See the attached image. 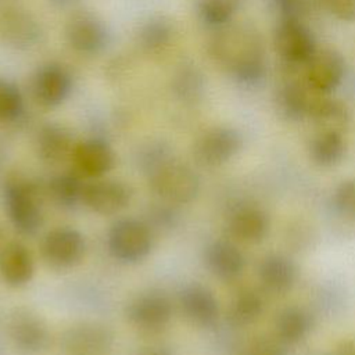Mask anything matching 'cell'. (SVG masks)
Segmentation results:
<instances>
[{
  "label": "cell",
  "instance_id": "cell-39",
  "mask_svg": "<svg viewBox=\"0 0 355 355\" xmlns=\"http://www.w3.org/2000/svg\"><path fill=\"white\" fill-rule=\"evenodd\" d=\"M0 237H1V225H0Z\"/></svg>",
  "mask_w": 355,
  "mask_h": 355
},
{
  "label": "cell",
  "instance_id": "cell-22",
  "mask_svg": "<svg viewBox=\"0 0 355 355\" xmlns=\"http://www.w3.org/2000/svg\"><path fill=\"white\" fill-rule=\"evenodd\" d=\"M72 135L60 123H46L36 135V153L47 164H60L72 155Z\"/></svg>",
  "mask_w": 355,
  "mask_h": 355
},
{
  "label": "cell",
  "instance_id": "cell-33",
  "mask_svg": "<svg viewBox=\"0 0 355 355\" xmlns=\"http://www.w3.org/2000/svg\"><path fill=\"white\" fill-rule=\"evenodd\" d=\"M333 204L343 218L355 222V178L344 179L336 186Z\"/></svg>",
  "mask_w": 355,
  "mask_h": 355
},
{
  "label": "cell",
  "instance_id": "cell-30",
  "mask_svg": "<svg viewBox=\"0 0 355 355\" xmlns=\"http://www.w3.org/2000/svg\"><path fill=\"white\" fill-rule=\"evenodd\" d=\"M172 89L183 101H194L198 98L202 89L201 73L193 65H183L173 76Z\"/></svg>",
  "mask_w": 355,
  "mask_h": 355
},
{
  "label": "cell",
  "instance_id": "cell-38",
  "mask_svg": "<svg viewBox=\"0 0 355 355\" xmlns=\"http://www.w3.org/2000/svg\"><path fill=\"white\" fill-rule=\"evenodd\" d=\"M150 355H165V354H162V352H153V354H150Z\"/></svg>",
  "mask_w": 355,
  "mask_h": 355
},
{
  "label": "cell",
  "instance_id": "cell-28",
  "mask_svg": "<svg viewBox=\"0 0 355 355\" xmlns=\"http://www.w3.org/2000/svg\"><path fill=\"white\" fill-rule=\"evenodd\" d=\"M308 118L318 126V129H329L343 132L348 122L349 114L343 103L320 94L312 105Z\"/></svg>",
  "mask_w": 355,
  "mask_h": 355
},
{
  "label": "cell",
  "instance_id": "cell-10",
  "mask_svg": "<svg viewBox=\"0 0 355 355\" xmlns=\"http://www.w3.org/2000/svg\"><path fill=\"white\" fill-rule=\"evenodd\" d=\"M128 320L140 330L157 331L172 318V302L161 291H147L130 300L125 308Z\"/></svg>",
  "mask_w": 355,
  "mask_h": 355
},
{
  "label": "cell",
  "instance_id": "cell-12",
  "mask_svg": "<svg viewBox=\"0 0 355 355\" xmlns=\"http://www.w3.org/2000/svg\"><path fill=\"white\" fill-rule=\"evenodd\" d=\"M183 315L196 326L214 327L220 318V306L215 294L201 283L186 284L179 293Z\"/></svg>",
  "mask_w": 355,
  "mask_h": 355
},
{
  "label": "cell",
  "instance_id": "cell-4",
  "mask_svg": "<svg viewBox=\"0 0 355 355\" xmlns=\"http://www.w3.org/2000/svg\"><path fill=\"white\" fill-rule=\"evenodd\" d=\"M154 245L151 226L137 218H122L112 223L107 234L110 255L122 263H137L148 257Z\"/></svg>",
  "mask_w": 355,
  "mask_h": 355
},
{
  "label": "cell",
  "instance_id": "cell-26",
  "mask_svg": "<svg viewBox=\"0 0 355 355\" xmlns=\"http://www.w3.org/2000/svg\"><path fill=\"white\" fill-rule=\"evenodd\" d=\"M347 144L343 132L318 129L309 143L311 159L323 168L337 165L345 154Z\"/></svg>",
  "mask_w": 355,
  "mask_h": 355
},
{
  "label": "cell",
  "instance_id": "cell-1",
  "mask_svg": "<svg viewBox=\"0 0 355 355\" xmlns=\"http://www.w3.org/2000/svg\"><path fill=\"white\" fill-rule=\"evenodd\" d=\"M208 53L219 67L241 80H254L262 72V39L248 24L220 26L208 43Z\"/></svg>",
  "mask_w": 355,
  "mask_h": 355
},
{
  "label": "cell",
  "instance_id": "cell-15",
  "mask_svg": "<svg viewBox=\"0 0 355 355\" xmlns=\"http://www.w3.org/2000/svg\"><path fill=\"white\" fill-rule=\"evenodd\" d=\"M0 35L15 49H29L37 43L42 31L29 11L11 6L0 12Z\"/></svg>",
  "mask_w": 355,
  "mask_h": 355
},
{
  "label": "cell",
  "instance_id": "cell-17",
  "mask_svg": "<svg viewBox=\"0 0 355 355\" xmlns=\"http://www.w3.org/2000/svg\"><path fill=\"white\" fill-rule=\"evenodd\" d=\"M208 270L219 280L234 282L245 269V257L241 250L229 240L211 241L204 251Z\"/></svg>",
  "mask_w": 355,
  "mask_h": 355
},
{
  "label": "cell",
  "instance_id": "cell-34",
  "mask_svg": "<svg viewBox=\"0 0 355 355\" xmlns=\"http://www.w3.org/2000/svg\"><path fill=\"white\" fill-rule=\"evenodd\" d=\"M237 355H287L284 344L276 337L270 338L266 336H257L247 340L239 349Z\"/></svg>",
  "mask_w": 355,
  "mask_h": 355
},
{
  "label": "cell",
  "instance_id": "cell-13",
  "mask_svg": "<svg viewBox=\"0 0 355 355\" xmlns=\"http://www.w3.org/2000/svg\"><path fill=\"white\" fill-rule=\"evenodd\" d=\"M270 229L268 212L254 204L236 207L227 218V232L230 237L245 244H258L263 241Z\"/></svg>",
  "mask_w": 355,
  "mask_h": 355
},
{
  "label": "cell",
  "instance_id": "cell-35",
  "mask_svg": "<svg viewBox=\"0 0 355 355\" xmlns=\"http://www.w3.org/2000/svg\"><path fill=\"white\" fill-rule=\"evenodd\" d=\"M316 3L340 21H355V0H316Z\"/></svg>",
  "mask_w": 355,
  "mask_h": 355
},
{
  "label": "cell",
  "instance_id": "cell-5",
  "mask_svg": "<svg viewBox=\"0 0 355 355\" xmlns=\"http://www.w3.org/2000/svg\"><path fill=\"white\" fill-rule=\"evenodd\" d=\"M40 250L43 259L50 266L69 269L82 262L86 254V239L71 226H60L43 237Z\"/></svg>",
  "mask_w": 355,
  "mask_h": 355
},
{
  "label": "cell",
  "instance_id": "cell-23",
  "mask_svg": "<svg viewBox=\"0 0 355 355\" xmlns=\"http://www.w3.org/2000/svg\"><path fill=\"white\" fill-rule=\"evenodd\" d=\"M320 93L313 92L304 80H288L277 94V107L287 119L308 118L309 111Z\"/></svg>",
  "mask_w": 355,
  "mask_h": 355
},
{
  "label": "cell",
  "instance_id": "cell-6",
  "mask_svg": "<svg viewBox=\"0 0 355 355\" xmlns=\"http://www.w3.org/2000/svg\"><path fill=\"white\" fill-rule=\"evenodd\" d=\"M241 146L243 139L236 129L214 126L196 140L193 155L200 165L216 168L234 158L241 150Z\"/></svg>",
  "mask_w": 355,
  "mask_h": 355
},
{
  "label": "cell",
  "instance_id": "cell-8",
  "mask_svg": "<svg viewBox=\"0 0 355 355\" xmlns=\"http://www.w3.org/2000/svg\"><path fill=\"white\" fill-rule=\"evenodd\" d=\"M273 42L277 54L291 67L305 65L316 51L311 31L294 17H287L277 25Z\"/></svg>",
  "mask_w": 355,
  "mask_h": 355
},
{
  "label": "cell",
  "instance_id": "cell-18",
  "mask_svg": "<svg viewBox=\"0 0 355 355\" xmlns=\"http://www.w3.org/2000/svg\"><path fill=\"white\" fill-rule=\"evenodd\" d=\"M257 275L266 293L283 295L295 284L297 266L287 255L270 252L259 261Z\"/></svg>",
  "mask_w": 355,
  "mask_h": 355
},
{
  "label": "cell",
  "instance_id": "cell-36",
  "mask_svg": "<svg viewBox=\"0 0 355 355\" xmlns=\"http://www.w3.org/2000/svg\"><path fill=\"white\" fill-rule=\"evenodd\" d=\"M175 205L164 202L158 205L155 209L151 212V219L157 226H165V227H172L178 222V214L173 209Z\"/></svg>",
  "mask_w": 355,
  "mask_h": 355
},
{
  "label": "cell",
  "instance_id": "cell-32",
  "mask_svg": "<svg viewBox=\"0 0 355 355\" xmlns=\"http://www.w3.org/2000/svg\"><path fill=\"white\" fill-rule=\"evenodd\" d=\"M24 110V101L19 90L0 78V122H12L19 118Z\"/></svg>",
  "mask_w": 355,
  "mask_h": 355
},
{
  "label": "cell",
  "instance_id": "cell-16",
  "mask_svg": "<svg viewBox=\"0 0 355 355\" xmlns=\"http://www.w3.org/2000/svg\"><path fill=\"white\" fill-rule=\"evenodd\" d=\"M71 158L80 175L94 179H100L115 165L114 150L101 139H87L78 143Z\"/></svg>",
  "mask_w": 355,
  "mask_h": 355
},
{
  "label": "cell",
  "instance_id": "cell-29",
  "mask_svg": "<svg viewBox=\"0 0 355 355\" xmlns=\"http://www.w3.org/2000/svg\"><path fill=\"white\" fill-rule=\"evenodd\" d=\"M241 0H197V12L211 26L227 25L240 7Z\"/></svg>",
  "mask_w": 355,
  "mask_h": 355
},
{
  "label": "cell",
  "instance_id": "cell-27",
  "mask_svg": "<svg viewBox=\"0 0 355 355\" xmlns=\"http://www.w3.org/2000/svg\"><path fill=\"white\" fill-rule=\"evenodd\" d=\"M85 184L75 172H61L47 183V193L54 204L64 209H72L83 202Z\"/></svg>",
  "mask_w": 355,
  "mask_h": 355
},
{
  "label": "cell",
  "instance_id": "cell-3",
  "mask_svg": "<svg viewBox=\"0 0 355 355\" xmlns=\"http://www.w3.org/2000/svg\"><path fill=\"white\" fill-rule=\"evenodd\" d=\"M4 211L12 227L22 236H33L43 223L37 189L22 179H7L1 186Z\"/></svg>",
  "mask_w": 355,
  "mask_h": 355
},
{
  "label": "cell",
  "instance_id": "cell-9",
  "mask_svg": "<svg viewBox=\"0 0 355 355\" xmlns=\"http://www.w3.org/2000/svg\"><path fill=\"white\" fill-rule=\"evenodd\" d=\"M133 198L129 183L118 179H97L85 184L83 202L94 214L110 216L122 212Z\"/></svg>",
  "mask_w": 355,
  "mask_h": 355
},
{
  "label": "cell",
  "instance_id": "cell-24",
  "mask_svg": "<svg viewBox=\"0 0 355 355\" xmlns=\"http://www.w3.org/2000/svg\"><path fill=\"white\" fill-rule=\"evenodd\" d=\"M65 347L72 355H105L111 347V334L104 327L83 324L68 331Z\"/></svg>",
  "mask_w": 355,
  "mask_h": 355
},
{
  "label": "cell",
  "instance_id": "cell-20",
  "mask_svg": "<svg viewBox=\"0 0 355 355\" xmlns=\"http://www.w3.org/2000/svg\"><path fill=\"white\" fill-rule=\"evenodd\" d=\"M35 275L32 252L19 241H10L0 248V277L11 287L28 284Z\"/></svg>",
  "mask_w": 355,
  "mask_h": 355
},
{
  "label": "cell",
  "instance_id": "cell-25",
  "mask_svg": "<svg viewBox=\"0 0 355 355\" xmlns=\"http://www.w3.org/2000/svg\"><path fill=\"white\" fill-rule=\"evenodd\" d=\"M263 309L262 295L254 288H243L230 300L226 309V320L236 329L248 327L262 316Z\"/></svg>",
  "mask_w": 355,
  "mask_h": 355
},
{
  "label": "cell",
  "instance_id": "cell-7",
  "mask_svg": "<svg viewBox=\"0 0 355 355\" xmlns=\"http://www.w3.org/2000/svg\"><path fill=\"white\" fill-rule=\"evenodd\" d=\"M7 334L14 348L25 355L44 351L50 341L46 322L26 308L14 309L7 320Z\"/></svg>",
  "mask_w": 355,
  "mask_h": 355
},
{
  "label": "cell",
  "instance_id": "cell-31",
  "mask_svg": "<svg viewBox=\"0 0 355 355\" xmlns=\"http://www.w3.org/2000/svg\"><path fill=\"white\" fill-rule=\"evenodd\" d=\"M172 37V28L164 19H151L140 31V46L148 53L161 51Z\"/></svg>",
  "mask_w": 355,
  "mask_h": 355
},
{
  "label": "cell",
  "instance_id": "cell-37",
  "mask_svg": "<svg viewBox=\"0 0 355 355\" xmlns=\"http://www.w3.org/2000/svg\"><path fill=\"white\" fill-rule=\"evenodd\" d=\"M333 355H355V338H347L340 341Z\"/></svg>",
  "mask_w": 355,
  "mask_h": 355
},
{
  "label": "cell",
  "instance_id": "cell-2",
  "mask_svg": "<svg viewBox=\"0 0 355 355\" xmlns=\"http://www.w3.org/2000/svg\"><path fill=\"white\" fill-rule=\"evenodd\" d=\"M147 180L151 191L172 205H184L193 202L200 193L201 182L191 166L176 159L169 154L147 172Z\"/></svg>",
  "mask_w": 355,
  "mask_h": 355
},
{
  "label": "cell",
  "instance_id": "cell-21",
  "mask_svg": "<svg viewBox=\"0 0 355 355\" xmlns=\"http://www.w3.org/2000/svg\"><path fill=\"white\" fill-rule=\"evenodd\" d=\"M313 324V316L306 308L288 305L275 318V337L284 345H295L309 336Z\"/></svg>",
  "mask_w": 355,
  "mask_h": 355
},
{
  "label": "cell",
  "instance_id": "cell-19",
  "mask_svg": "<svg viewBox=\"0 0 355 355\" xmlns=\"http://www.w3.org/2000/svg\"><path fill=\"white\" fill-rule=\"evenodd\" d=\"M69 73L57 64H47L37 69L32 82V92L36 101L47 108L60 105L69 94Z\"/></svg>",
  "mask_w": 355,
  "mask_h": 355
},
{
  "label": "cell",
  "instance_id": "cell-14",
  "mask_svg": "<svg viewBox=\"0 0 355 355\" xmlns=\"http://www.w3.org/2000/svg\"><path fill=\"white\" fill-rule=\"evenodd\" d=\"M65 37L78 53L96 54L107 43V29L96 15L78 12L67 22Z\"/></svg>",
  "mask_w": 355,
  "mask_h": 355
},
{
  "label": "cell",
  "instance_id": "cell-11",
  "mask_svg": "<svg viewBox=\"0 0 355 355\" xmlns=\"http://www.w3.org/2000/svg\"><path fill=\"white\" fill-rule=\"evenodd\" d=\"M344 75V61L331 49L316 50L304 67V80L316 93L327 94L334 90Z\"/></svg>",
  "mask_w": 355,
  "mask_h": 355
}]
</instances>
